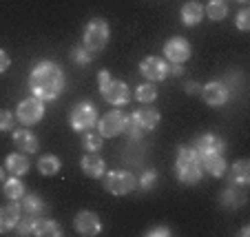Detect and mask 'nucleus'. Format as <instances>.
Here are the masks:
<instances>
[{"label": "nucleus", "mask_w": 250, "mask_h": 237, "mask_svg": "<svg viewBox=\"0 0 250 237\" xmlns=\"http://www.w3.org/2000/svg\"><path fill=\"white\" fill-rule=\"evenodd\" d=\"M16 115L7 109H0V131H14Z\"/></svg>", "instance_id": "nucleus-33"}, {"label": "nucleus", "mask_w": 250, "mask_h": 237, "mask_svg": "<svg viewBox=\"0 0 250 237\" xmlns=\"http://www.w3.org/2000/svg\"><path fill=\"white\" fill-rule=\"evenodd\" d=\"M190 58V43L186 38H170L164 44V60L175 62V65H184Z\"/></svg>", "instance_id": "nucleus-11"}, {"label": "nucleus", "mask_w": 250, "mask_h": 237, "mask_svg": "<svg viewBox=\"0 0 250 237\" xmlns=\"http://www.w3.org/2000/svg\"><path fill=\"white\" fill-rule=\"evenodd\" d=\"M184 89H186V93H190V95H193V93H199V91H202V86H199L197 82L188 80V82H186V85H184Z\"/></svg>", "instance_id": "nucleus-38"}, {"label": "nucleus", "mask_w": 250, "mask_h": 237, "mask_svg": "<svg viewBox=\"0 0 250 237\" xmlns=\"http://www.w3.org/2000/svg\"><path fill=\"white\" fill-rule=\"evenodd\" d=\"M140 71L144 78H148L151 82H160V80H166L170 76L168 73V62L160 56H151V58H144L140 62Z\"/></svg>", "instance_id": "nucleus-10"}, {"label": "nucleus", "mask_w": 250, "mask_h": 237, "mask_svg": "<svg viewBox=\"0 0 250 237\" xmlns=\"http://www.w3.org/2000/svg\"><path fill=\"white\" fill-rule=\"evenodd\" d=\"M175 175L182 184H197L204 177V169L199 155L193 147H180L177 149V162H175Z\"/></svg>", "instance_id": "nucleus-2"}, {"label": "nucleus", "mask_w": 250, "mask_h": 237, "mask_svg": "<svg viewBox=\"0 0 250 237\" xmlns=\"http://www.w3.org/2000/svg\"><path fill=\"white\" fill-rule=\"evenodd\" d=\"M9 65H11V60H9V56H7V51L0 49V73H5L7 69H9Z\"/></svg>", "instance_id": "nucleus-37"}, {"label": "nucleus", "mask_w": 250, "mask_h": 237, "mask_svg": "<svg viewBox=\"0 0 250 237\" xmlns=\"http://www.w3.org/2000/svg\"><path fill=\"white\" fill-rule=\"evenodd\" d=\"M64 89V71L60 65L51 60H42L38 65H33L31 73H29V91L38 100L47 102V100H56Z\"/></svg>", "instance_id": "nucleus-1"}, {"label": "nucleus", "mask_w": 250, "mask_h": 237, "mask_svg": "<svg viewBox=\"0 0 250 237\" xmlns=\"http://www.w3.org/2000/svg\"><path fill=\"white\" fill-rule=\"evenodd\" d=\"M146 235L148 237H168L170 235V228L168 226H153L151 228V231H146Z\"/></svg>", "instance_id": "nucleus-36"}, {"label": "nucleus", "mask_w": 250, "mask_h": 237, "mask_svg": "<svg viewBox=\"0 0 250 237\" xmlns=\"http://www.w3.org/2000/svg\"><path fill=\"white\" fill-rule=\"evenodd\" d=\"M98 85H100V93H102V98L106 100L109 105L122 107L131 100V91H128V86L124 85L122 80H111L109 69H102V71L98 73Z\"/></svg>", "instance_id": "nucleus-3"}, {"label": "nucleus", "mask_w": 250, "mask_h": 237, "mask_svg": "<svg viewBox=\"0 0 250 237\" xmlns=\"http://www.w3.org/2000/svg\"><path fill=\"white\" fill-rule=\"evenodd\" d=\"M95 122H98V109H95V105L89 102V100L78 102V105L73 107V111H71V115H69L71 129H73V131H80V133L93 129Z\"/></svg>", "instance_id": "nucleus-5"}, {"label": "nucleus", "mask_w": 250, "mask_h": 237, "mask_svg": "<svg viewBox=\"0 0 250 237\" xmlns=\"http://www.w3.org/2000/svg\"><path fill=\"white\" fill-rule=\"evenodd\" d=\"M16 118L20 120V124H38L44 118V102L36 95L20 100L18 109H16Z\"/></svg>", "instance_id": "nucleus-7"}, {"label": "nucleus", "mask_w": 250, "mask_h": 237, "mask_svg": "<svg viewBox=\"0 0 250 237\" xmlns=\"http://www.w3.org/2000/svg\"><path fill=\"white\" fill-rule=\"evenodd\" d=\"M102 184L111 195H126L137 189V177L128 171H109L102 175Z\"/></svg>", "instance_id": "nucleus-6"}, {"label": "nucleus", "mask_w": 250, "mask_h": 237, "mask_svg": "<svg viewBox=\"0 0 250 237\" xmlns=\"http://www.w3.org/2000/svg\"><path fill=\"white\" fill-rule=\"evenodd\" d=\"M20 222V204L18 202H11V204L2 206L0 209V235L11 233Z\"/></svg>", "instance_id": "nucleus-16"}, {"label": "nucleus", "mask_w": 250, "mask_h": 237, "mask_svg": "<svg viewBox=\"0 0 250 237\" xmlns=\"http://www.w3.org/2000/svg\"><path fill=\"white\" fill-rule=\"evenodd\" d=\"M16 233H18L20 237H29L36 233V217H29V215H24V217H20L18 226H16Z\"/></svg>", "instance_id": "nucleus-32"}, {"label": "nucleus", "mask_w": 250, "mask_h": 237, "mask_svg": "<svg viewBox=\"0 0 250 237\" xmlns=\"http://www.w3.org/2000/svg\"><path fill=\"white\" fill-rule=\"evenodd\" d=\"M95 127H98V133L102 135V138H115V135L124 133V127H126V115H124L120 109H113V111H109L106 115L98 118Z\"/></svg>", "instance_id": "nucleus-8"}, {"label": "nucleus", "mask_w": 250, "mask_h": 237, "mask_svg": "<svg viewBox=\"0 0 250 237\" xmlns=\"http://www.w3.org/2000/svg\"><path fill=\"white\" fill-rule=\"evenodd\" d=\"M193 149L197 151L199 162H202V157H208V155H224L226 144H224V140L219 138V135H215V133H204V135H199L193 142Z\"/></svg>", "instance_id": "nucleus-9"}, {"label": "nucleus", "mask_w": 250, "mask_h": 237, "mask_svg": "<svg viewBox=\"0 0 250 237\" xmlns=\"http://www.w3.org/2000/svg\"><path fill=\"white\" fill-rule=\"evenodd\" d=\"M155 184H157V171L155 169H146V171L137 177V189H142V191L155 189Z\"/></svg>", "instance_id": "nucleus-31"}, {"label": "nucleus", "mask_w": 250, "mask_h": 237, "mask_svg": "<svg viewBox=\"0 0 250 237\" xmlns=\"http://www.w3.org/2000/svg\"><path fill=\"white\" fill-rule=\"evenodd\" d=\"M124 133H126V135L133 140V142H137V140H140L142 135H144V131H142V129L137 127L135 122H133L131 115H126V127H124Z\"/></svg>", "instance_id": "nucleus-34"}, {"label": "nucleus", "mask_w": 250, "mask_h": 237, "mask_svg": "<svg viewBox=\"0 0 250 237\" xmlns=\"http://www.w3.org/2000/svg\"><path fill=\"white\" fill-rule=\"evenodd\" d=\"M168 73H173V76H182L184 69H182V65H175L173 62V66H168Z\"/></svg>", "instance_id": "nucleus-39"}, {"label": "nucleus", "mask_w": 250, "mask_h": 237, "mask_svg": "<svg viewBox=\"0 0 250 237\" xmlns=\"http://www.w3.org/2000/svg\"><path fill=\"white\" fill-rule=\"evenodd\" d=\"M5 166H7V171H9L11 175L20 177V175H24V173L29 171L31 162H29V157L24 155V153H9L7 160H5Z\"/></svg>", "instance_id": "nucleus-21"}, {"label": "nucleus", "mask_w": 250, "mask_h": 237, "mask_svg": "<svg viewBox=\"0 0 250 237\" xmlns=\"http://www.w3.org/2000/svg\"><path fill=\"white\" fill-rule=\"evenodd\" d=\"M202 169L215 177H222L228 171V164L224 160V155H208V157H202Z\"/></svg>", "instance_id": "nucleus-24"}, {"label": "nucleus", "mask_w": 250, "mask_h": 237, "mask_svg": "<svg viewBox=\"0 0 250 237\" xmlns=\"http://www.w3.org/2000/svg\"><path fill=\"white\" fill-rule=\"evenodd\" d=\"M60 169H62V162L58 155H42L38 160V171L42 175H56Z\"/></svg>", "instance_id": "nucleus-25"}, {"label": "nucleus", "mask_w": 250, "mask_h": 237, "mask_svg": "<svg viewBox=\"0 0 250 237\" xmlns=\"http://www.w3.org/2000/svg\"><path fill=\"white\" fill-rule=\"evenodd\" d=\"M202 18H204V7L199 5V2H195V0L184 2V7H182V22H184L186 27H195V24H199Z\"/></svg>", "instance_id": "nucleus-22"}, {"label": "nucleus", "mask_w": 250, "mask_h": 237, "mask_svg": "<svg viewBox=\"0 0 250 237\" xmlns=\"http://www.w3.org/2000/svg\"><path fill=\"white\" fill-rule=\"evenodd\" d=\"M102 135H100V133H93L89 129V131H84L82 133V147H84V151L86 153H98L100 149H102Z\"/></svg>", "instance_id": "nucleus-28"}, {"label": "nucleus", "mask_w": 250, "mask_h": 237, "mask_svg": "<svg viewBox=\"0 0 250 237\" xmlns=\"http://www.w3.org/2000/svg\"><path fill=\"white\" fill-rule=\"evenodd\" d=\"M36 237H60L62 235V228L58 222L49 217H36Z\"/></svg>", "instance_id": "nucleus-23"}, {"label": "nucleus", "mask_w": 250, "mask_h": 237, "mask_svg": "<svg viewBox=\"0 0 250 237\" xmlns=\"http://www.w3.org/2000/svg\"><path fill=\"white\" fill-rule=\"evenodd\" d=\"M237 2H239V5H246V2H248V0H237Z\"/></svg>", "instance_id": "nucleus-42"}, {"label": "nucleus", "mask_w": 250, "mask_h": 237, "mask_svg": "<svg viewBox=\"0 0 250 237\" xmlns=\"http://www.w3.org/2000/svg\"><path fill=\"white\" fill-rule=\"evenodd\" d=\"M93 58H95V53L89 51L84 44H78V47L71 49V60L76 62V65H80V66L91 65V62H93Z\"/></svg>", "instance_id": "nucleus-30"}, {"label": "nucleus", "mask_w": 250, "mask_h": 237, "mask_svg": "<svg viewBox=\"0 0 250 237\" xmlns=\"http://www.w3.org/2000/svg\"><path fill=\"white\" fill-rule=\"evenodd\" d=\"M109 36H111V29L109 22L102 18H91V22L84 27V33H82V44H84L89 51L98 53L106 47L109 43Z\"/></svg>", "instance_id": "nucleus-4"}, {"label": "nucleus", "mask_w": 250, "mask_h": 237, "mask_svg": "<svg viewBox=\"0 0 250 237\" xmlns=\"http://www.w3.org/2000/svg\"><path fill=\"white\" fill-rule=\"evenodd\" d=\"M235 22H237V29H241V31H248V29H250V9H246V7H244V9L237 14Z\"/></svg>", "instance_id": "nucleus-35"}, {"label": "nucleus", "mask_w": 250, "mask_h": 237, "mask_svg": "<svg viewBox=\"0 0 250 237\" xmlns=\"http://www.w3.org/2000/svg\"><path fill=\"white\" fill-rule=\"evenodd\" d=\"M14 144L22 153H36L40 149L38 138H36L33 131H29V129H14Z\"/></svg>", "instance_id": "nucleus-19"}, {"label": "nucleus", "mask_w": 250, "mask_h": 237, "mask_svg": "<svg viewBox=\"0 0 250 237\" xmlns=\"http://www.w3.org/2000/svg\"><path fill=\"white\" fill-rule=\"evenodd\" d=\"M2 191H5V195L11 199V202H18V199L24 195V184L14 175V177H9V180H5Z\"/></svg>", "instance_id": "nucleus-26"}, {"label": "nucleus", "mask_w": 250, "mask_h": 237, "mask_svg": "<svg viewBox=\"0 0 250 237\" xmlns=\"http://www.w3.org/2000/svg\"><path fill=\"white\" fill-rule=\"evenodd\" d=\"M239 235H241V237L250 235V226H244V228H241V231H239Z\"/></svg>", "instance_id": "nucleus-40"}, {"label": "nucleus", "mask_w": 250, "mask_h": 237, "mask_svg": "<svg viewBox=\"0 0 250 237\" xmlns=\"http://www.w3.org/2000/svg\"><path fill=\"white\" fill-rule=\"evenodd\" d=\"M18 204H20V213L29 215V217H40V215L47 211V204L42 202L40 195H27L24 193L22 197L18 199Z\"/></svg>", "instance_id": "nucleus-18"}, {"label": "nucleus", "mask_w": 250, "mask_h": 237, "mask_svg": "<svg viewBox=\"0 0 250 237\" xmlns=\"http://www.w3.org/2000/svg\"><path fill=\"white\" fill-rule=\"evenodd\" d=\"M2 180H5V171H2V166H0V184H2Z\"/></svg>", "instance_id": "nucleus-41"}, {"label": "nucleus", "mask_w": 250, "mask_h": 237, "mask_svg": "<svg viewBox=\"0 0 250 237\" xmlns=\"http://www.w3.org/2000/svg\"><path fill=\"white\" fill-rule=\"evenodd\" d=\"M80 169H82V173H84L86 177L98 180V177L104 175L106 164H104V160L98 155V153H86V155L82 157V162H80Z\"/></svg>", "instance_id": "nucleus-17"}, {"label": "nucleus", "mask_w": 250, "mask_h": 237, "mask_svg": "<svg viewBox=\"0 0 250 237\" xmlns=\"http://www.w3.org/2000/svg\"><path fill=\"white\" fill-rule=\"evenodd\" d=\"M246 186H237V184H228V189L222 191L219 195V204L226 209H239L246 204Z\"/></svg>", "instance_id": "nucleus-15"}, {"label": "nucleus", "mask_w": 250, "mask_h": 237, "mask_svg": "<svg viewBox=\"0 0 250 237\" xmlns=\"http://www.w3.org/2000/svg\"><path fill=\"white\" fill-rule=\"evenodd\" d=\"M131 118H133V122L142 129V131L148 133V131H153V129L160 124V111L153 109V107H140L137 111H133L131 113Z\"/></svg>", "instance_id": "nucleus-14"}, {"label": "nucleus", "mask_w": 250, "mask_h": 237, "mask_svg": "<svg viewBox=\"0 0 250 237\" xmlns=\"http://www.w3.org/2000/svg\"><path fill=\"white\" fill-rule=\"evenodd\" d=\"M202 95L210 107H222L230 98V89L226 86V82L222 80H210L208 85L202 86Z\"/></svg>", "instance_id": "nucleus-12"}, {"label": "nucleus", "mask_w": 250, "mask_h": 237, "mask_svg": "<svg viewBox=\"0 0 250 237\" xmlns=\"http://www.w3.org/2000/svg\"><path fill=\"white\" fill-rule=\"evenodd\" d=\"M155 98H157V89L153 82H144V85H140L135 89V100L142 102V105H151V102H155Z\"/></svg>", "instance_id": "nucleus-27"}, {"label": "nucleus", "mask_w": 250, "mask_h": 237, "mask_svg": "<svg viewBox=\"0 0 250 237\" xmlns=\"http://www.w3.org/2000/svg\"><path fill=\"white\" fill-rule=\"evenodd\" d=\"M73 224H76L78 235H82V237H93L102 231V222H100V217L93 211H80L76 215V222Z\"/></svg>", "instance_id": "nucleus-13"}, {"label": "nucleus", "mask_w": 250, "mask_h": 237, "mask_svg": "<svg viewBox=\"0 0 250 237\" xmlns=\"http://www.w3.org/2000/svg\"><path fill=\"white\" fill-rule=\"evenodd\" d=\"M204 11L208 14L210 20H224L228 16V5L224 2V0H210Z\"/></svg>", "instance_id": "nucleus-29"}, {"label": "nucleus", "mask_w": 250, "mask_h": 237, "mask_svg": "<svg viewBox=\"0 0 250 237\" xmlns=\"http://www.w3.org/2000/svg\"><path fill=\"white\" fill-rule=\"evenodd\" d=\"M228 184H237V186L250 184V162L248 160H239L232 164V169L228 171Z\"/></svg>", "instance_id": "nucleus-20"}]
</instances>
